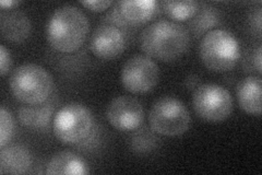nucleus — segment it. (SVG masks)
I'll use <instances>...</instances> for the list:
<instances>
[{"label": "nucleus", "mask_w": 262, "mask_h": 175, "mask_svg": "<svg viewBox=\"0 0 262 175\" xmlns=\"http://www.w3.org/2000/svg\"><path fill=\"white\" fill-rule=\"evenodd\" d=\"M127 37L122 30L112 23H105L98 27L91 36L90 48L101 60H114L125 52Z\"/></svg>", "instance_id": "nucleus-10"}, {"label": "nucleus", "mask_w": 262, "mask_h": 175, "mask_svg": "<svg viewBox=\"0 0 262 175\" xmlns=\"http://www.w3.org/2000/svg\"><path fill=\"white\" fill-rule=\"evenodd\" d=\"M12 66V57L10 51H8L5 45L0 46V73L5 77L9 72Z\"/></svg>", "instance_id": "nucleus-21"}, {"label": "nucleus", "mask_w": 262, "mask_h": 175, "mask_svg": "<svg viewBox=\"0 0 262 175\" xmlns=\"http://www.w3.org/2000/svg\"><path fill=\"white\" fill-rule=\"evenodd\" d=\"M13 96L27 105L47 102L54 90V80L42 66L23 64L16 68L10 79Z\"/></svg>", "instance_id": "nucleus-4"}, {"label": "nucleus", "mask_w": 262, "mask_h": 175, "mask_svg": "<svg viewBox=\"0 0 262 175\" xmlns=\"http://www.w3.org/2000/svg\"><path fill=\"white\" fill-rule=\"evenodd\" d=\"M261 79L250 76L243 79L237 87V96L242 110L250 115L261 114Z\"/></svg>", "instance_id": "nucleus-14"}, {"label": "nucleus", "mask_w": 262, "mask_h": 175, "mask_svg": "<svg viewBox=\"0 0 262 175\" xmlns=\"http://www.w3.org/2000/svg\"><path fill=\"white\" fill-rule=\"evenodd\" d=\"M188 30L174 21L159 20L146 27L140 35V46L146 56L161 62H173L189 48Z\"/></svg>", "instance_id": "nucleus-1"}, {"label": "nucleus", "mask_w": 262, "mask_h": 175, "mask_svg": "<svg viewBox=\"0 0 262 175\" xmlns=\"http://www.w3.org/2000/svg\"><path fill=\"white\" fill-rule=\"evenodd\" d=\"M106 119L117 130L133 131L142 125L144 110L137 99L121 95L112 100L106 110Z\"/></svg>", "instance_id": "nucleus-9"}, {"label": "nucleus", "mask_w": 262, "mask_h": 175, "mask_svg": "<svg viewBox=\"0 0 262 175\" xmlns=\"http://www.w3.org/2000/svg\"><path fill=\"white\" fill-rule=\"evenodd\" d=\"M14 130V120L11 113L2 106L0 108V148L9 144Z\"/></svg>", "instance_id": "nucleus-19"}, {"label": "nucleus", "mask_w": 262, "mask_h": 175, "mask_svg": "<svg viewBox=\"0 0 262 175\" xmlns=\"http://www.w3.org/2000/svg\"><path fill=\"white\" fill-rule=\"evenodd\" d=\"M19 2H12V0H9V2H6V0H2L0 2V6H2L3 9H12V7L19 5Z\"/></svg>", "instance_id": "nucleus-26"}, {"label": "nucleus", "mask_w": 262, "mask_h": 175, "mask_svg": "<svg viewBox=\"0 0 262 175\" xmlns=\"http://www.w3.org/2000/svg\"><path fill=\"white\" fill-rule=\"evenodd\" d=\"M262 12H261V8H258L256 11H253V14L251 16V24L253 26L258 32V34H261V20H262Z\"/></svg>", "instance_id": "nucleus-24"}, {"label": "nucleus", "mask_w": 262, "mask_h": 175, "mask_svg": "<svg viewBox=\"0 0 262 175\" xmlns=\"http://www.w3.org/2000/svg\"><path fill=\"white\" fill-rule=\"evenodd\" d=\"M150 126L154 132L167 137L185 134L190 126V113L187 106L174 96H163L155 101L149 114Z\"/></svg>", "instance_id": "nucleus-6"}, {"label": "nucleus", "mask_w": 262, "mask_h": 175, "mask_svg": "<svg viewBox=\"0 0 262 175\" xmlns=\"http://www.w3.org/2000/svg\"><path fill=\"white\" fill-rule=\"evenodd\" d=\"M81 5L85 7L86 9L93 12H103L113 5L112 2L103 0V2H95V0H88V2H81Z\"/></svg>", "instance_id": "nucleus-22"}, {"label": "nucleus", "mask_w": 262, "mask_h": 175, "mask_svg": "<svg viewBox=\"0 0 262 175\" xmlns=\"http://www.w3.org/2000/svg\"><path fill=\"white\" fill-rule=\"evenodd\" d=\"M261 53H262V48H261V46H258L256 52H253V56H252L253 67L256 68V70L259 74L262 72V70H261V63H262L261 62Z\"/></svg>", "instance_id": "nucleus-25"}, {"label": "nucleus", "mask_w": 262, "mask_h": 175, "mask_svg": "<svg viewBox=\"0 0 262 175\" xmlns=\"http://www.w3.org/2000/svg\"><path fill=\"white\" fill-rule=\"evenodd\" d=\"M192 105L199 118L211 123L227 120L234 108L229 91L216 83H203L196 88L192 95Z\"/></svg>", "instance_id": "nucleus-7"}, {"label": "nucleus", "mask_w": 262, "mask_h": 175, "mask_svg": "<svg viewBox=\"0 0 262 175\" xmlns=\"http://www.w3.org/2000/svg\"><path fill=\"white\" fill-rule=\"evenodd\" d=\"M159 79V66L146 55H135L129 58L120 72L121 85L135 94L150 92L157 87Z\"/></svg>", "instance_id": "nucleus-8"}, {"label": "nucleus", "mask_w": 262, "mask_h": 175, "mask_svg": "<svg viewBox=\"0 0 262 175\" xmlns=\"http://www.w3.org/2000/svg\"><path fill=\"white\" fill-rule=\"evenodd\" d=\"M159 5L154 0H129L119 2L116 9L111 14L115 18L108 19L115 26H137L153 19L158 12Z\"/></svg>", "instance_id": "nucleus-11"}, {"label": "nucleus", "mask_w": 262, "mask_h": 175, "mask_svg": "<svg viewBox=\"0 0 262 175\" xmlns=\"http://www.w3.org/2000/svg\"><path fill=\"white\" fill-rule=\"evenodd\" d=\"M162 9L174 22L191 20L199 10V4L196 2H163Z\"/></svg>", "instance_id": "nucleus-18"}, {"label": "nucleus", "mask_w": 262, "mask_h": 175, "mask_svg": "<svg viewBox=\"0 0 262 175\" xmlns=\"http://www.w3.org/2000/svg\"><path fill=\"white\" fill-rule=\"evenodd\" d=\"M32 165L29 150L19 144L2 148L0 151V174H26Z\"/></svg>", "instance_id": "nucleus-13"}, {"label": "nucleus", "mask_w": 262, "mask_h": 175, "mask_svg": "<svg viewBox=\"0 0 262 175\" xmlns=\"http://www.w3.org/2000/svg\"><path fill=\"white\" fill-rule=\"evenodd\" d=\"M90 22L83 11L72 5L59 7L48 20L47 41L55 51L73 53L83 45Z\"/></svg>", "instance_id": "nucleus-2"}, {"label": "nucleus", "mask_w": 262, "mask_h": 175, "mask_svg": "<svg viewBox=\"0 0 262 175\" xmlns=\"http://www.w3.org/2000/svg\"><path fill=\"white\" fill-rule=\"evenodd\" d=\"M199 54L206 67L215 72L233 69L241 58L238 40L225 29H213L203 35Z\"/></svg>", "instance_id": "nucleus-3"}, {"label": "nucleus", "mask_w": 262, "mask_h": 175, "mask_svg": "<svg viewBox=\"0 0 262 175\" xmlns=\"http://www.w3.org/2000/svg\"><path fill=\"white\" fill-rule=\"evenodd\" d=\"M89 172L86 163L79 155L70 151H62L55 154L48 161L46 168V173L48 175H84Z\"/></svg>", "instance_id": "nucleus-15"}, {"label": "nucleus", "mask_w": 262, "mask_h": 175, "mask_svg": "<svg viewBox=\"0 0 262 175\" xmlns=\"http://www.w3.org/2000/svg\"><path fill=\"white\" fill-rule=\"evenodd\" d=\"M31 21L21 10L3 11L0 14V30L3 38L12 44H20L28 40L31 33Z\"/></svg>", "instance_id": "nucleus-12"}, {"label": "nucleus", "mask_w": 262, "mask_h": 175, "mask_svg": "<svg viewBox=\"0 0 262 175\" xmlns=\"http://www.w3.org/2000/svg\"><path fill=\"white\" fill-rule=\"evenodd\" d=\"M94 126L92 112L78 102L63 105L53 120L55 136L62 144L77 145L91 135Z\"/></svg>", "instance_id": "nucleus-5"}, {"label": "nucleus", "mask_w": 262, "mask_h": 175, "mask_svg": "<svg viewBox=\"0 0 262 175\" xmlns=\"http://www.w3.org/2000/svg\"><path fill=\"white\" fill-rule=\"evenodd\" d=\"M150 130L142 129L139 130L137 134L133 138V146L134 150L137 152H147L157 146V139L152 132H149Z\"/></svg>", "instance_id": "nucleus-20"}, {"label": "nucleus", "mask_w": 262, "mask_h": 175, "mask_svg": "<svg viewBox=\"0 0 262 175\" xmlns=\"http://www.w3.org/2000/svg\"><path fill=\"white\" fill-rule=\"evenodd\" d=\"M54 114V105L45 102L38 105H27L19 108V121L24 127L32 129H40L47 127L52 122Z\"/></svg>", "instance_id": "nucleus-16"}, {"label": "nucleus", "mask_w": 262, "mask_h": 175, "mask_svg": "<svg viewBox=\"0 0 262 175\" xmlns=\"http://www.w3.org/2000/svg\"><path fill=\"white\" fill-rule=\"evenodd\" d=\"M220 23V15L214 8L202 6L189 23V28L195 36L206 34Z\"/></svg>", "instance_id": "nucleus-17"}, {"label": "nucleus", "mask_w": 262, "mask_h": 175, "mask_svg": "<svg viewBox=\"0 0 262 175\" xmlns=\"http://www.w3.org/2000/svg\"><path fill=\"white\" fill-rule=\"evenodd\" d=\"M184 85L187 90H195L200 86V77L198 74H194V73L189 74V76L185 79Z\"/></svg>", "instance_id": "nucleus-23"}]
</instances>
